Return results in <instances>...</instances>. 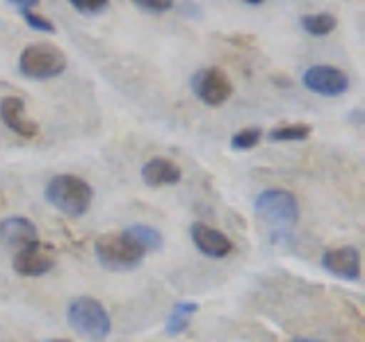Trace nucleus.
<instances>
[{
    "label": "nucleus",
    "instance_id": "obj_11",
    "mask_svg": "<svg viewBox=\"0 0 365 342\" xmlns=\"http://www.w3.org/2000/svg\"><path fill=\"white\" fill-rule=\"evenodd\" d=\"M0 239L16 251L39 244L37 226H34L28 217H5V219L0 222Z\"/></svg>",
    "mask_w": 365,
    "mask_h": 342
},
{
    "label": "nucleus",
    "instance_id": "obj_15",
    "mask_svg": "<svg viewBox=\"0 0 365 342\" xmlns=\"http://www.w3.org/2000/svg\"><path fill=\"white\" fill-rule=\"evenodd\" d=\"M123 233L128 235L135 244H140L144 251H158L160 247H163V242H165L163 233H160L158 228L146 226V224H130Z\"/></svg>",
    "mask_w": 365,
    "mask_h": 342
},
{
    "label": "nucleus",
    "instance_id": "obj_8",
    "mask_svg": "<svg viewBox=\"0 0 365 342\" xmlns=\"http://www.w3.org/2000/svg\"><path fill=\"white\" fill-rule=\"evenodd\" d=\"M322 267L342 281L361 279V251L356 247H336L322 256Z\"/></svg>",
    "mask_w": 365,
    "mask_h": 342
},
{
    "label": "nucleus",
    "instance_id": "obj_23",
    "mask_svg": "<svg viewBox=\"0 0 365 342\" xmlns=\"http://www.w3.org/2000/svg\"><path fill=\"white\" fill-rule=\"evenodd\" d=\"M347 119H349L351 123H359V125H361V123H363V110H354Z\"/></svg>",
    "mask_w": 365,
    "mask_h": 342
},
{
    "label": "nucleus",
    "instance_id": "obj_22",
    "mask_svg": "<svg viewBox=\"0 0 365 342\" xmlns=\"http://www.w3.org/2000/svg\"><path fill=\"white\" fill-rule=\"evenodd\" d=\"M11 7H16L21 14H26V11H34L39 7V0H9Z\"/></svg>",
    "mask_w": 365,
    "mask_h": 342
},
{
    "label": "nucleus",
    "instance_id": "obj_10",
    "mask_svg": "<svg viewBox=\"0 0 365 342\" xmlns=\"http://www.w3.org/2000/svg\"><path fill=\"white\" fill-rule=\"evenodd\" d=\"M190 235H192L194 247L208 258H226L233 251L231 237L224 235L222 231H217V228H210L208 224H201V222L192 224Z\"/></svg>",
    "mask_w": 365,
    "mask_h": 342
},
{
    "label": "nucleus",
    "instance_id": "obj_9",
    "mask_svg": "<svg viewBox=\"0 0 365 342\" xmlns=\"http://www.w3.org/2000/svg\"><path fill=\"white\" fill-rule=\"evenodd\" d=\"M0 119L5 121V125L11 133H16L19 137H26V140L39 135L37 121H32L28 117L26 100L19 96H5L0 100Z\"/></svg>",
    "mask_w": 365,
    "mask_h": 342
},
{
    "label": "nucleus",
    "instance_id": "obj_7",
    "mask_svg": "<svg viewBox=\"0 0 365 342\" xmlns=\"http://www.w3.org/2000/svg\"><path fill=\"white\" fill-rule=\"evenodd\" d=\"M302 83L308 91L317 96H342L349 89V76L338 66L329 64H315L306 68L302 76Z\"/></svg>",
    "mask_w": 365,
    "mask_h": 342
},
{
    "label": "nucleus",
    "instance_id": "obj_25",
    "mask_svg": "<svg viewBox=\"0 0 365 342\" xmlns=\"http://www.w3.org/2000/svg\"><path fill=\"white\" fill-rule=\"evenodd\" d=\"M292 342H322V340H315V338H294Z\"/></svg>",
    "mask_w": 365,
    "mask_h": 342
},
{
    "label": "nucleus",
    "instance_id": "obj_24",
    "mask_svg": "<svg viewBox=\"0 0 365 342\" xmlns=\"http://www.w3.org/2000/svg\"><path fill=\"white\" fill-rule=\"evenodd\" d=\"M245 5H249V7H260L262 0H245Z\"/></svg>",
    "mask_w": 365,
    "mask_h": 342
},
{
    "label": "nucleus",
    "instance_id": "obj_5",
    "mask_svg": "<svg viewBox=\"0 0 365 342\" xmlns=\"http://www.w3.org/2000/svg\"><path fill=\"white\" fill-rule=\"evenodd\" d=\"M19 71L30 80H51L66 71V55L53 43H30L19 57Z\"/></svg>",
    "mask_w": 365,
    "mask_h": 342
},
{
    "label": "nucleus",
    "instance_id": "obj_14",
    "mask_svg": "<svg viewBox=\"0 0 365 342\" xmlns=\"http://www.w3.org/2000/svg\"><path fill=\"white\" fill-rule=\"evenodd\" d=\"M199 313V304L197 301H178L174 308H171V313L165 322V333L169 338H176L180 336L182 331H185L192 322V317Z\"/></svg>",
    "mask_w": 365,
    "mask_h": 342
},
{
    "label": "nucleus",
    "instance_id": "obj_18",
    "mask_svg": "<svg viewBox=\"0 0 365 342\" xmlns=\"http://www.w3.org/2000/svg\"><path fill=\"white\" fill-rule=\"evenodd\" d=\"M262 137V130L260 128H245V130H237L233 137H231V148L235 151H249V148L258 146Z\"/></svg>",
    "mask_w": 365,
    "mask_h": 342
},
{
    "label": "nucleus",
    "instance_id": "obj_4",
    "mask_svg": "<svg viewBox=\"0 0 365 342\" xmlns=\"http://www.w3.org/2000/svg\"><path fill=\"white\" fill-rule=\"evenodd\" d=\"M94 254L103 267L112 271H125L140 265L146 251L135 244L125 233H106L94 242Z\"/></svg>",
    "mask_w": 365,
    "mask_h": 342
},
{
    "label": "nucleus",
    "instance_id": "obj_6",
    "mask_svg": "<svg viewBox=\"0 0 365 342\" xmlns=\"http://www.w3.org/2000/svg\"><path fill=\"white\" fill-rule=\"evenodd\" d=\"M192 91L201 103L210 108H220L233 96V83L222 68L205 66L192 76Z\"/></svg>",
    "mask_w": 365,
    "mask_h": 342
},
{
    "label": "nucleus",
    "instance_id": "obj_19",
    "mask_svg": "<svg viewBox=\"0 0 365 342\" xmlns=\"http://www.w3.org/2000/svg\"><path fill=\"white\" fill-rule=\"evenodd\" d=\"M71 7L83 16H98L106 9H110V3L108 0H91V3L89 0H71Z\"/></svg>",
    "mask_w": 365,
    "mask_h": 342
},
{
    "label": "nucleus",
    "instance_id": "obj_21",
    "mask_svg": "<svg viewBox=\"0 0 365 342\" xmlns=\"http://www.w3.org/2000/svg\"><path fill=\"white\" fill-rule=\"evenodd\" d=\"M23 19H26V23H28V26H30L32 30L48 32V34L55 32V23L48 21L46 16H41V14H37V11H26V14H23Z\"/></svg>",
    "mask_w": 365,
    "mask_h": 342
},
{
    "label": "nucleus",
    "instance_id": "obj_20",
    "mask_svg": "<svg viewBox=\"0 0 365 342\" xmlns=\"http://www.w3.org/2000/svg\"><path fill=\"white\" fill-rule=\"evenodd\" d=\"M135 7L146 11V14H165L174 7V3L171 0H135Z\"/></svg>",
    "mask_w": 365,
    "mask_h": 342
},
{
    "label": "nucleus",
    "instance_id": "obj_17",
    "mask_svg": "<svg viewBox=\"0 0 365 342\" xmlns=\"http://www.w3.org/2000/svg\"><path fill=\"white\" fill-rule=\"evenodd\" d=\"M313 133V128L308 123H292V125H281L269 133L272 142H304Z\"/></svg>",
    "mask_w": 365,
    "mask_h": 342
},
{
    "label": "nucleus",
    "instance_id": "obj_2",
    "mask_svg": "<svg viewBox=\"0 0 365 342\" xmlns=\"http://www.w3.org/2000/svg\"><path fill=\"white\" fill-rule=\"evenodd\" d=\"M66 319L80 338L94 342L106 340L112 331L110 313L94 296H76L66 308Z\"/></svg>",
    "mask_w": 365,
    "mask_h": 342
},
{
    "label": "nucleus",
    "instance_id": "obj_26",
    "mask_svg": "<svg viewBox=\"0 0 365 342\" xmlns=\"http://www.w3.org/2000/svg\"><path fill=\"white\" fill-rule=\"evenodd\" d=\"M53 342H64V340H53Z\"/></svg>",
    "mask_w": 365,
    "mask_h": 342
},
{
    "label": "nucleus",
    "instance_id": "obj_3",
    "mask_svg": "<svg viewBox=\"0 0 365 342\" xmlns=\"http://www.w3.org/2000/svg\"><path fill=\"white\" fill-rule=\"evenodd\" d=\"M254 210L274 231H290L299 219V203L288 190H265L254 201Z\"/></svg>",
    "mask_w": 365,
    "mask_h": 342
},
{
    "label": "nucleus",
    "instance_id": "obj_16",
    "mask_svg": "<svg viewBox=\"0 0 365 342\" xmlns=\"http://www.w3.org/2000/svg\"><path fill=\"white\" fill-rule=\"evenodd\" d=\"M299 23L308 34H313V37H327V34L336 30L338 19L334 14H329V11H317V14H304Z\"/></svg>",
    "mask_w": 365,
    "mask_h": 342
},
{
    "label": "nucleus",
    "instance_id": "obj_13",
    "mask_svg": "<svg viewBox=\"0 0 365 342\" xmlns=\"http://www.w3.org/2000/svg\"><path fill=\"white\" fill-rule=\"evenodd\" d=\"M182 178V171L176 162L167 157H153L142 167V180L148 187H169Z\"/></svg>",
    "mask_w": 365,
    "mask_h": 342
},
{
    "label": "nucleus",
    "instance_id": "obj_1",
    "mask_svg": "<svg viewBox=\"0 0 365 342\" xmlns=\"http://www.w3.org/2000/svg\"><path fill=\"white\" fill-rule=\"evenodd\" d=\"M91 199H94L91 185L73 174H60L46 185V201L66 217H83L89 210Z\"/></svg>",
    "mask_w": 365,
    "mask_h": 342
},
{
    "label": "nucleus",
    "instance_id": "obj_12",
    "mask_svg": "<svg viewBox=\"0 0 365 342\" xmlns=\"http://www.w3.org/2000/svg\"><path fill=\"white\" fill-rule=\"evenodd\" d=\"M55 267V260L46 254V251L39 244H32L28 249L16 251L14 256V271L21 274V276H43Z\"/></svg>",
    "mask_w": 365,
    "mask_h": 342
}]
</instances>
